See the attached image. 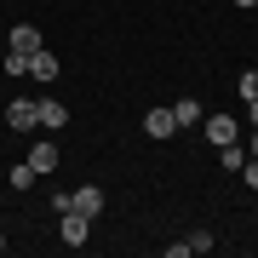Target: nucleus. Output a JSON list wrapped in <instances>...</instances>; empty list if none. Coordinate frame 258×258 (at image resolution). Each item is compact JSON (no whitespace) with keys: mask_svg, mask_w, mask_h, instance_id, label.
I'll return each instance as SVG.
<instances>
[{"mask_svg":"<svg viewBox=\"0 0 258 258\" xmlns=\"http://www.w3.org/2000/svg\"><path fill=\"white\" fill-rule=\"evenodd\" d=\"M6 75H29V57L23 52H6Z\"/></svg>","mask_w":258,"mask_h":258,"instance_id":"obj_15","label":"nucleus"},{"mask_svg":"<svg viewBox=\"0 0 258 258\" xmlns=\"http://www.w3.org/2000/svg\"><path fill=\"white\" fill-rule=\"evenodd\" d=\"M29 166H35V178H52L57 172V144H35L29 149Z\"/></svg>","mask_w":258,"mask_h":258,"instance_id":"obj_7","label":"nucleus"},{"mask_svg":"<svg viewBox=\"0 0 258 258\" xmlns=\"http://www.w3.org/2000/svg\"><path fill=\"white\" fill-rule=\"evenodd\" d=\"M235 6H258V0H235Z\"/></svg>","mask_w":258,"mask_h":258,"instance_id":"obj_17","label":"nucleus"},{"mask_svg":"<svg viewBox=\"0 0 258 258\" xmlns=\"http://www.w3.org/2000/svg\"><path fill=\"white\" fill-rule=\"evenodd\" d=\"M241 161H247L241 138H235V144H218V166H224V172H241Z\"/></svg>","mask_w":258,"mask_h":258,"instance_id":"obj_11","label":"nucleus"},{"mask_svg":"<svg viewBox=\"0 0 258 258\" xmlns=\"http://www.w3.org/2000/svg\"><path fill=\"white\" fill-rule=\"evenodd\" d=\"M252 155H258V132H252Z\"/></svg>","mask_w":258,"mask_h":258,"instance_id":"obj_18","label":"nucleus"},{"mask_svg":"<svg viewBox=\"0 0 258 258\" xmlns=\"http://www.w3.org/2000/svg\"><path fill=\"white\" fill-rule=\"evenodd\" d=\"M29 75H35V81H40V86H52V81H57V57H52L46 46H40L35 57H29Z\"/></svg>","mask_w":258,"mask_h":258,"instance_id":"obj_9","label":"nucleus"},{"mask_svg":"<svg viewBox=\"0 0 258 258\" xmlns=\"http://www.w3.org/2000/svg\"><path fill=\"white\" fill-rule=\"evenodd\" d=\"M0 252H6V235H0Z\"/></svg>","mask_w":258,"mask_h":258,"instance_id":"obj_19","label":"nucleus"},{"mask_svg":"<svg viewBox=\"0 0 258 258\" xmlns=\"http://www.w3.org/2000/svg\"><path fill=\"white\" fill-rule=\"evenodd\" d=\"M69 195H75V212H86V218L103 212V189H98V184H81V189H69Z\"/></svg>","mask_w":258,"mask_h":258,"instance_id":"obj_8","label":"nucleus"},{"mask_svg":"<svg viewBox=\"0 0 258 258\" xmlns=\"http://www.w3.org/2000/svg\"><path fill=\"white\" fill-rule=\"evenodd\" d=\"M6 126H12V132H35V126H40L35 98H12V103H6Z\"/></svg>","mask_w":258,"mask_h":258,"instance_id":"obj_3","label":"nucleus"},{"mask_svg":"<svg viewBox=\"0 0 258 258\" xmlns=\"http://www.w3.org/2000/svg\"><path fill=\"white\" fill-rule=\"evenodd\" d=\"M201 115H207V109H201L195 98H178V103H172V120H178V126H201Z\"/></svg>","mask_w":258,"mask_h":258,"instance_id":"obj_10","label":"nucleus"},{"mask_svg":"<svg viewBox=\"0 0 258 258\" xmlns=\"http://www.w3.org/2000/svg\"><path fill=\"white\" fill-rule=\"evenodd\" d=\"M247 120H252V126H258V103H247Z\"/></svg>","mask_w":258,"mask_h":258,"instance_id":"obj_16","label":"nucleus"},{"mask_svg":"<svg viewBox=\"0 0 258 258\" xmlns=\"http://www.w3.org/2000/svg\"><path fill=\"white\" fill-rule=\"evenodd\" d=\"M184 241H189V252H212V247H218V235H212V230H189Z\"/></svg>","mask_w":258,"mask_h":258,"instance_id":"obj_13","label":"nucleus"},{"mask_svg":"<svg viewBox=\"0 0 258 258\" xmlns=\"http://www.w3.org/2000/svg\"><path fill=\"white\" fill-rule=\"evenodd\" d=\"M6 184H12V189H29V184H35V166H29V161H18V166L6 172Z\"/></svg>","mask_w":258,"mask_h":258,"instance_id":"obj_12","label":"nucleus"},{"mask_svg":"<svg viewBox=\"0 0 258 258\" xmlns=\"http://www.w3.org/2000/svg\"><path fill=\"white\" fill-rule=\"evenodd\" d=\"M235 92H241V103H258V69L241 75V86H235Z\"/></svg>","mask_w":258,"mask_h":258,"instance_id":"obj_14","label":"nucleus"},{"mask_svg":"<svg viewBox=\"0 0 258 258\" xmlns=\"http://www.w3.org/2000/svg\"><path fill=\"white\" fill-rule=\"evenodd\" d=\"M144 132H149V138H172V132H178V120H172V103L149 109V115H144Z\"/></svg>","mask_w":258,"mask_h":258,"instance_id":"obj_5","label":"nucleus"},{"mask_svg":"<svg viewBox=\"0 0 258 258\" xmlns=\"http://www.w3.org/2000/svg\"><path fill=\"white\" fill-rule=\"evenodd\" d=\"M57 235L69 241V247H86V235H92V218H86V212H57Z\"/></svg>","mask_w":258,"mask_h":258,"instance_id":"obj_2","label":"nucleus"},{"mask_svg":"<svg viewBox=\"0 0 258 258\" xmlns=\"http://www.w3.org/2000/svg\"><path fill=\"white\" fill-rule=\"evenodd\" d=\"M201 132H207V144L218 149V144H235V138H241V120H235L230 109H218V115H201Z\"/></svg>","mask_w":258,"mask_h":258,"instance_id":"obj_1","label":"nucleus"},{"mask_svg":"<svg viewBox=\"0 0 258 258\" xmlns=\"http://www.w3.org/2000/svg\"><path fill=\"white\" fill-rule=\"evenodd\" d=\"M35 109H40V126H46V132H63V126H69V109H63V103L35 98Z\"/></svg>","mask_w":258,"mask_h":258,"instance_id":"obj_6","label":"nucleus"},{"mask_svg":"<svg viewBox=\"0 0 258 258\" xmlns=\"http://www.w3.org/2000/svg\"><path fill=\"white\" fill-rule=\"evenodd\" d=\"M40 46H46V35H40L35 23H18V29L6 35V52H23V57H35Z\"/></svg>","mask_w":258,"mask_h":258,"instance_id":"obj_4","label":"nucleus"}]
</instances>
